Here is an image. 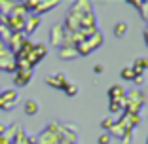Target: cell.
I'll use <instances>...</instances> for the list:
<instances>
[{"instance_id": "obj_1", "label": "cell", "mask_w": 148, "mask_h": 144, "mask_svg": "<svg viewBox=\"0 0 148 144\" xmlns=\"http://www.w3.org/2000/svg\"><path fill=\"white\" fill-rule=\"evenodd\" d=\"M143 104H144V93H140L139 89L129 91V95L125 93V99H123V112H127V114H139Z\"/></svg>"}, {"instance_id": "obj_2", "label": "cell", "mask_w": 148, "mask_h": 144, "mask_svg": "<svg viewBox=\"0 0 148 144\" xmlns=\"http://www.w3.org/2000/svg\"><path fill=\"white\" fill-rule=\"evenodd\" d=\"M19 102V95L15 89H4V91H0V110H4V112H10L17 106Z\"/></svg>"}, {"instance_id": "obj_3", "label": "cell", "mask_w": 148, "mask_h": 144, "mask_svg": "<svg viewBox=\"0 0 148 144\" xmlns=\"http://www.w3.org/2000/svg\"><path fill=\"white\" fill-rule=\"evenodd\" d=\"M0 70L4 72H15V57L8 49V46L0 42Z\"/></svg>"}, {"instance_id": "obj_4", "label": "cell", "mask_w": 148, "mask_h": 144, "mask_svg": "<svg viewBox=\"0 0 148 144\" xmlns=\"http://www.w3.org/2000/svg\"><path fill=\"white\" fill-rule=\"evenodd\" d=\"M65 36H66V31L63 25H53L51 31H49V44L53 48H61L65 46Z\"/></svg>"}, {"instance_id": "obj_5", "label": "cell", "mask_w": 148, "mask_h": 144, "mask_svg": "<svg viewBox=\"0 0 148 144\" xmlns=\"http://www.w3.org/2000/svg\"><path fill=\"white\" fill-rule=\"evenodd\" d=\"M23 42H25V34H23V32H12V38L8 40L6 46H8V49L15 55V53L19 51V48H21Z\"/></svg>"}, {"instance_id": "obj_6", "label": "cell", "mask_w": 148, "mask_h": 144, "mask_svg": "<svg viewBox=\"0 0 148 144\" xmlns=\"http://www.w3.org/2000/svg\"><path fill=\"white\" fill-rule=\"evenodd\" d=\"M31 80H32V70H15L13 83H15L17 87H25Z\"/></svg>"}, {"instance_id": "obj_7", "label": "cell", "mask_w": 148, "mask_h": 144, "mask_svg": "<svg viewBox=\"0 0 148 144\" xmlns=\"http://www.w3.org/2000/svg\"><path fill=\"white\" fill-rule=\"evenodd\" d=\"M38 27H40V17H38V15H32V13H31V15H27V17H25V29H23V34H25V36L32 34Z\"/></svg>"}, {"instance_id": "obj_8", "label": "cell", "mask_w": 148, "mask_h": 144, "mask_svg": "<svg viewBox=\"0 0 148 144\" xmlns=\"http://www.w3.org/2000/svg\"><path fill=\"white\" fill-rule=\"evenodd\" d=\"M46 83L51 85V87H55V89H65L69 80H66L65 74H53V76H48V78H46Z\"/></svg>"}, {"instance_id": "obj_9", "label": "cell", "mask_w": 148, "mask_h": 144, "mask_svg": "<svg viewBox=\"0 0 148 144\" xmlns=\"http://www.w3.org/2000/svg\"><path fill=\"white\" fill-rule=\"evenodd\" d=\"M76 57H78V53H76L74 46H61L59 48V59H63V61H74Z\"/></svg>"}, {"instance_id": "obj_10", "label": "cell", "mask_w": 148, "mask_h": 144, "mask_svg": "<svg viewBox=\"0 0 148 144\" xmlns=\"http://www.w3.org/2000/svg\"><path fill=\"white\" fill-rule=\"evenodd\" d=\"M108 97H110V100L123 102V99H125V89H123L122 85H112V87L108 89Z\"/></svg>"}, {"instance_id": "obj_11", "label": "cell", "mask_w": 148, "mask_h": 144, "mask_svg": "<svg viewBox=\"0 0 148 144\" xmlns=\"http://www.w3.org/2000/svg\"><path fill=\"white\" fill-rule=\"evenodd\" d=\"M131 68H133L135 76L144 74V70H148V59H146V57H139V59H135V63H133Z\"/></svg>"}, {"instance_id": "obj_12", "label": "cell", "mask_w": 148, "mask_h": 144, "mask_svg": "<svg viewBox=\"0 0 148 144\" xmlns=\"http://www.w3.org/2000/svg\"><path fill=\"white\" fill-rule=\"evenodd\" d=\"M87 42V46H89V49H91V51H95L97 48H101V46H103V42H105V38H103V32H97V34H93L91 38H87L86 40Z\"/></svg>"}, {"instance_id": "obj_13", "label": "cell", "mask_w": 148, "mask_h": 144, "mask_svg": "<svg viewBox=\"0 0 148 144\" xmlns=\"http://www.w3.org/2000/svg\"><path fill=\"white\" fill-rule=\"evenodd\" d=\"M23 108H25V114H27V116H36V114H38V110H40V106H38V102H36V100L29 99L25 102V106H23Z\"/></svg>"}, {"instance_id": "obj_14", "label": "cell", "mask_w": 148, "mask_h": 144, "mask_svg": "<svg viewBox=\"0 0 148 144\" xmlns=\"http://www.w3.org/2000/svg\"><path fill=\"white\" fill-rule=\"evenodd\" d=\"M114 36L116 38H123V36L127 34V31H129V27H127V23H123V21H120V23H116L114 25Z\"/></svg>"}, {"instance_id": "obj_15", "label": "cell", "mask_w": 148, "mask_h": 144, "mask_svg": "<svg viewBox=\"0 0 148 144\" xmlns=\"http://www.w3.org/2000/svg\"><path fill=\"white\" fill-rule=\"evenodd\" d=\"M32 51L36 53V57H38L40 61L48 55V48H46V44H34V49H32Z\"/></svg>"}, {"instance_id": "obj_16", "label": "cell", "mask_w": 148, "mask_h": 144, "mask_svg": "<svg viewBox=\"0 0 148 144\" xmlns=\"http://www.w3.org/2000/svg\"><path fill=\"white\" fill-rule=\"evenodd\" d=\"M108 110H110V114H123V102H118V100H110Z\"/></svg>"}, {"instance_id": "obj_17", "label": "cell", "mask_w": 148, "mask_h": 144, "mask_svg": "<svg viewBox=\"0 0 148 144\" xmlns=\"http://www.w3.org/2000/svg\"><path fill=\"white\" fill-rule=\"evenodd\" d=\"M120 76H122V80H129V82H133V78H135V72H133V68H131V66H125V68H122Z\"/></svg>"}, {"instance_id": "obj_18", "label": "cell", "mask_w": 148, "mask_h": 144, "mask_svg": "<svg viewBox=\"0 0 148 144\" xmlns=\"http://www.w3.org/2000/svg\"><path fill=\"white\" fill-rule=\"evenodd\" d=\"M63 91H65L69 97H76V95H78V85H76V83H70V82H69V83H66V87L63 89Z\"/></svg>"}, {"instance_id": "obj_19", "label": "cell", "mask_w": 148, "mask_h": 144, "mask_svg": "<svg viewBox=\"0 0 148 144\" xmlns=\"http://www.w3.org/2000/svg\"><path fill=\"white\" fill-rule=\"evenodd\" d=\"M139 12H140V15H143V19L148 23V0H144L143 4H140V10H139Z\"/></svg>"}, {"instance_id": "obj_20", "label": "cell", "mask_w": 148, "mask_h": 144, "mask_svg": "<svg viewBox=\"0 0 148 144\" xmlns=\"http://www.w3.org/2000/svg\"><path fill=\"white\" fill-rule=\"evenodd\" d=\"M112 125H114V118H105L103 121H101V127H103V129H106V131H110V129H112Z\"/></svg>"}, {"instance_id": "obj_21", "label": "cell", "mask_w": 148, "mask_h": 144, "mask_svg": "<svg viewBox=\"0 0 148 144\" xmlns=\"http://www.w3.org/2000/svg\"><path fill=\"white\" fill-rule=\"evenodd\" d=\"M110 139H112V136H110L108 133H103V135H99L97 142H99V144H110Z\"/></svg>"}, {"instance_id": "obj_22", "label": "cell", "mask_w": 148, "mask_h": 144, "mask_svg": "<svg viewBox=\"0 0 148 144\" xmlns=\"http://www.w3.org/2000/svg\"><path fill=\"white\" fill-rule=\"evenodd\" d=\"M127 4H131V6H135L137 10H140V4H143V0H129Z\"/></svg>"}, {"instance_id": "obj_23", "label": "cell", "mask_w": 148, "mask_h": 144, "mask_svg": "<svg viewBox=\"0 0 148 144\" xmlns=\"http://www.w3.org/2000/svg\"><path fill=\"white\" fill-rule=\"evenodd\" d=\"M133 82H135L137 85H140V83L144 82V74H140V76H135V78H133Z\"/></svg>"}, {"instance_id": "obj_24", "label": "cell", "mask_w": 148, "mask_h": 144, "mask_svg": "<svg viewBox=\"0 0 148 144\" xmlns=\"http://www.w3.org/2000/svg\"><path fill=\"white\" fill-rule=\"evenodd\" d=\"M103 70H105V68H103V65H95V66H93V72H95V74H101Z\"/></svg>"}, {"instance_id": "obj_25", "label": "cell", "mask_w": 148, "mask_h": 144, "mask_svg": "<svg viewBox=\"0 0 148 144\" xmlns=\"http://www.w3.org/2000/svg\"><path fill=\"white\" fill-rule=\"evenodd\" d=\"M0 144H12V142H10V140H8V139H6V136H4V135H2V136H0Z\"/></svg>"}, {"instance_id": "obj_26", "label": "cell", "mask_w": 148, "mask_h": 144, "mask_svg": "<svg viewBox=\"0 0 148 144\" xmlns=\"http://www.w3.org/2000/svg\"><path fill=\"white\" fill-rule=\"evenodd\" d=\"M6 129H8V127H6L4 123H0V136H2V135H4V133H6Z\"/></svg>"}, {"instance_id": "obj_27", "label": "cell", "mask_w": 148, "mask_h": 144, "mask_svg": "<svg viewBox=\"0 0 148 144\" xmlns=\"http://www.w3.org/2000/svg\"><path fill=\"white\" fill-rule=\"evenodd\" d=\"M144 44L148 46V29H146V31H144Z\"/></svg>"}, {"instance_id": "obj_28", "label": "cell", "mask_w": 148, "mask_h": 144, "mask_svg": "<svg viewBox=\"0 0 148 144\" xmlns=\"http://www.w3.org/2000/svg\"><path fill=\"white\" fill-rule=\"evenodd\" d=\"M146 144H148V139H146Z\"/></svg>"}]
</instances>
